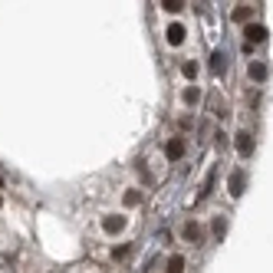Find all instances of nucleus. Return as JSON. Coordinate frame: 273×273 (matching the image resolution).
<instances>
[{
	"label": "nucleus",
	"instance_id": "obj_2",
	"mask_svg": "<svg viewBox=\"0 0 273 273\" xmlns=\"http://www.w3.org/2000/svg\"><path fill=\"white\" fill-rule=\"evenodd\" d=\"M244 184H247V174H244L240 168H234L230 178H227V191H230V198H240L244 194Z\"/></svg>",
	"mask_w": 273,
	"mask_h": 273
},
{
	"label": "nucleus",
	"instance_id": "obj_15",
	"mask_svg": "<svg viewBox=\"0 0 273 273\" xmlns=\"http://www.w3.org/2000/svg\"><path fill=\"white\" fill-rule=\"evenodd\" d=\"M181 72H184L188 79H198V62H191V60H188L184 66H181Z\"/></svg>",
	"mask_w": 273,
	"mask_h": 273
},
{
	"label": "nucleus",
	"instance_id": "obj_11",
	"mask_svg": "<svg viewBox=\"0 0 273 273\" xmlns=\"http://www.w3.org/2000/svg\"><path fill=\"white\" fill-rule=\"evenodd\" d=\"M250 76L257 79V82H266V76H270V70H266V62H254V66H250Z\"/></svg>",
	"mask_w": 273,
	"mask_h": 273
},
{
	"label": "nucleus",
	"instance_id": "obj_13",
	"mask_svg": "<svg viewBox=\"0 0 273 273\" xmlns=\"http://www.w3.org/2000/svg\"><path fill=\"white\" fill-rule=\"evenodd\" d=\"M247 16H250V7H247V4H237V10H234V24H244Z\"/></svg>",
	"mask_w": 273,
	"mask_h": 273
},
{
	"label": "nucleus",
	"instance_id": "obj_5",
	"mask_svg": "<svg viewBox=\"0 0 273 273\" xmlns=\"http://www.w3.org/2000/svg\"><path fill=\"white\" fill-rule=\"evenodd\" d=\"M234 145H237V152H240V155H250V152H254V135H250L247 128H240V132L234 135Z\"/></svg>",
	"mask_w": 273,
	"mask_h": 273
},
{
	"label": "nucleus",
	"instance_id": "obj_7",
	"mask_svg": "<svg viewBox=\"0 0 273 273\" xmlns=\"http://www.w3.org/2000/svg\"><path fill=\"white\" fill-rule=\"evenodd\" d=\"M164 40H168V46H181V43H184V26L172 24L168 30H164Z\"/></svg>",
	"mask_w": 273,
	"mask_h": 273
},
{
	"label": "nucleus",
	"instance_id": "obj_1",
	"mask_svg": "<svg viewBox=\"0 0 273 273\" xmlns=\"http://www.w3.org/2000/svg\"><path fill=\"white\" fill-rule=\"evenodd\" d=\"M264 40H266L264 24H247L244 26V46H254V43H264Z\"/></svg>",
	"mask_w": 273,
	"mask_h": 273
},
{
	"label": "nucleus",
	"instance_id": "obj_14",
	"mask_svg": "<svg viewBox=\"0 0 273 273\" xmlns=\"http://www.w3.org/2000/svg\"><path fill=\"white\" fill-rule=\"evenodd\" d=\"M211 230H214V237H224V234H227V220H224V218H214Z\"/></svg>",
	"mask_w": 273,
	"mask_h": 273
},
{
	"label": "nucleus",
	"instance_id": "obj_8",
	"mask_svg": "<svg viewBox=\"0 0 273 273\" xmlns=\"http://www.w3.org/2000/svg\"><path fill=\"white\" fill-rule=\"evenodd\" d=\"M164 273H184V257H181V254H172L168 264H164Z\"/></svg>",
	"mask_w": 273,
	"mask_h": 273
},
{
	"label": "nucleus",
	"instance_id": "obj_16",
	"mask_svg": "<svg viewBox=\"0 0 273 273\" xmlns=\"http://www.w3.org/2000/svg\"><path fill=\"white\" fill-rule=\"evenodd\" d=\"M125 204H128V208L142 204V194H138V191H125Z\"/></svg>",
	"mask_w": 273,
	"mask_h": 273
},
{
	"label": "nucleus",
	"instance_id": "obj_3",
	"mask_svg": "<svg viewBox=\"0 0 273 273\" xmlns=\"http://www.w3.org/2000/svg\"><path fill=\"white\" fill-rule=\"evenodd\" d=\"M184 138H172L168 142V145H164V158H168V162H178V158H184Z\"/></svg>",
	"mask_w": 273,
	"mask_h": 273
},
{
	"label": "nucleus",
	"instance_id": "obj_4",
	"mask_svg": "<svg viewBox=\"0 0 273 273\" xmlns=\"http://www.w3.org/2000/svg\"><path fill=\"white\" fill-rule=\"evenodd\" d=\"M125 224H128V220H125L122 214H109V218H102V230H106V234H118V230H125Z\"/></svg>",
	"mask_w": 273,
	"mask_h": 273
},
{
	"label": "nucleus",
	"instance_id": "obj_17",
	"mask_svg": "<svg viewBox=\"0 0 273 273\" xmlns=\"http://www.w3.org/2000/svg\"><path fill=\"white\" fill-rule=\"evenodd\" d=\"M128 250H132V247H128V244H122V247H116V250H112V257H116V260H122V257H128Z\"/></svg>",
	"mask_w": 273,
	"mask_h": 273
},
{
	"label": "nucleus",
	"instance_id": "obj_10",
	"mask_svg": "<svg viewBox=\"0 0 273 273\" xmlns=\"http://www.w3.org/2000/svg\"><path fill=\"white\" fill-rule=\"evenodd\" d=\"M211 70L214 72H224L227 70V56L220 53V50H214V53H211Z\"/></svg>",
	"mask_w": 273,
	"mask_h": 273
},
{
	"label": "nucleus",
	"instance_id": "obj_6",
	"mask_svg": "<svg viewBox=\"0 0 273 273\" xmlns=\"http://www.w3.org/2000/svg\"><path fill=\"white\" fill-rule=\"evenodd\" d=\"M181 234H184V240L201 244V240H204V227H201V224H194V220H188V224L181 227Z\"/></svg>",
	"mask_w": 273,
	"mask_h": 273
},
{
	"label": "nucleus",
	"instance_id": "obj_9",
	"mask_svg": "<svg viewBox=\"0 0 273 273\" xmlns=\"http://www.w3.org/2000/svg\"><path fill=\"white\" fill-rule=\"evenodd\" d=\"M181 102H184V106H198V102H201V89H198V86H188L184 92H181Z\"/></svg>",
	"mask_w": 273,
	"mask_h": 273
},
{
	"label": "nucleus",
	"instance_id": "obj_18",
	"mask_svg": "<svg viewBox=\"0 0 273 273\" xmlns=\"http://www.w3.org/2000/svg\"><path fill=\"white\" fill-rule=\"evenodd\" d=\"M0 204H4V198H0Z\"/></svg>",
	"mask_w": 273,
	"mask_h": 273
},
{
	"label": "nucleus",
	"instance_id": "obj_12",
	"mask_svg": "<svg viewBox=\"0 0 273 273\" xmlns=\"http://www.w3.org/2000/svg\"><path fill=\"white\" fill-rule=\"evenodd\" d=\"M162 7H164V14H181V10H184V0H164Z\"/></svg>",
	"mask_w": 273,
	"mask_h": 273
}]
</instances>
